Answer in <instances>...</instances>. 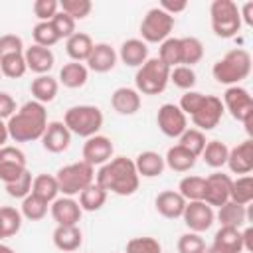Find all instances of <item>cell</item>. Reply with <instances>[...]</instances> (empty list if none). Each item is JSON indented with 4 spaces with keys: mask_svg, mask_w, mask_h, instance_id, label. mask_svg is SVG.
<instances>
[{
    "mask_svg": "<svg viewBox=\"0 0 253 253\" xmlns=\"http://www.w3.org/2000/svg\"><path fill=\"white\" fill-rule=\"evenodd\" d=\"M24 59L30 71H34L36 75H49V71L53 69L55 63V55L49 47H42L32 43L30 47L24 49Z\"/></svg>",
    "mask_w": 253,
    "mask_h": 253,
    "instance_id": "obj_19",
    "label": "cell"
},
{
    "mask_svg": "<svg viewBox=\"0 0 253 253\" xmlns=\"http://www.w3.org/2000/svg\"><path fill=\"white\" fill-rule=\"evenodd\" d=\"M182 219L186 223V227L194 233H204L208 231L213 221H215V211L211 206H208L204 200H198V202H186V208H184V213H182Z\"/></svg>",
    "mask_w": 253,
    "mask_h": 253,
    "instance_id": "obj_11",
    "label": "cell"
},
{
    "mask_svg": "<svg viewBox=\"0 0 253 253\" xmlns=\"http://www.w3.org/2000/svg\"><path fill=\"white\" fill-rule=\"evenodd\" d=\"M140 103H142L140 93L132 87H117L111 95V107L119 115H125V117H130V115L138 113Z\"/></svg>",
    "mask_w": 253,
    "mask_h": 253,
    "instance_id": "obj_21",
    "label": "cell"
},
{
    "mask_svg": "<svg viewBox=\"0 0 253 253\" xmlns=\"http://www.w3.org/2000/svg\"><path fill=\"white\" fill-rule=\"evenodd\" d=\"M202 101H204V93H200V91H186L184 95H182V99H180V109H182V113L186 115V117H192L194 113H196V109L202 105Z\"/></svg>",
    "mask_w": 253,
    "mask_h": 253,
    "instance_id": "obj_52",
    "label": "cell"
},
{
    "mask_svg": "<svg viewBox=\"0 0 253 253\" xmlns=\"http://www.w3.org/2000/svg\"><path fill=\"white\" fill-rule=\"evenodd\" d=\"M89 79V69L85 63L69 61L59 69V83L67 89H79L87 83Z\"/></svg>",
    "mask_w": 253,
    "mask_h": 253,
    "instance_id": "obj_29",
    "label": "cell"
},
{
    "mask_svg": "<svg viewBox=\"0 0 253 253\" xmlns=\"http://www.w3.org/2000/svg\"><path fill=\"white\" fill-rule=\"evenodd\" d=\"M204 190H206V178L204 176H184L178 184V194L186 202H198L204 200Z\"/></svg>",
    "mask_w": 253,
    "mask_h": 253,
    "instance_id": "obj_36",
    "label": "cell"
},
{
    "mask_svg": "<svg viewBox=\"0 0 253 253\" xmlns=\"http://www.w3.org/2000/svg\"><path fill=\"white\" fill-rule=\"evenodd\" d=\"M176 247H178V253H204L206 251V241L200 233L188 231V233L180 235Z\"/></svg>",
    "mask_w": 253,
    "mask_h": 253,
    "instance_id": "obj_47",
    "label": "cell"
},
{
    "mask_svg": "<svg viewBox=\"0 0 253 253\" xmlns=\"http://www.w3.org/2000/svg\"><path fill=\"white\" fill-rule=\"evenodd\" d=\"M26 170V154L18 146L6 144L0 148V180L4 186L16 182Z\"/></svg>",
    "mask_w": 253,
    "mask_h": 253,
    "instance_id": "obj_13",
    "label": "cell"
},
{
    "mask_svg": "<svg viewBox=\"0 0 253 253\" xmlns=\"http://www.w3.org/2000/svg\"><path fill=\"white\" fill-rule=\"evenodd\" d=\"M239 16H241V24L253 26V2H245L239 8Z\"/></svg>",
    "mask_w": 253,
    "mask_h": 253,
    "instance_id": "obj_55",
    "label": "cell"
},
{
    "mask_svg": "<svg viewBox=\"0 0 253 253\" xmlns=\"http://www.w3.org/2000/svg\"><path fill=\"white\" fill-rule=\"evenodd\" d=\"M132 162H134V168H136L138 176H142V178H156V176H160V174L164 172V168H166L164 156L158 154V152H154V150H144V152H140Z\"/></svg>",
    "mask_w": 253,
    "mask_h": 253,
    "instance_id": "obj_25",
    "label": "cell"
},
{
    "mask_svg": "<svg viewBox=\"0 0 253 253\" xmlns=\"http://www.w3.org/2000/svg\"><path fill=\"white\" fill-rule=\"evenodd\" d=\"M251 73V53L243 47L229 49L221 59H217L211 67V75L217 83L223 85H239Z\"/></svg>",
    "mask_w": 253,
    "mask_h": 253,
    "instance_id": "obj_3",
    "label": "cell"
},
{
    "mask_svg": "<svg viewBox=\"0 0 253 253\" xmlns=\"http://www.w3.org/2000/svg\"><path fill=\"white\" fill-rule=\"evenodd\" d=\"M32 10L40 22H51V18L59 12V2L57 0H36Z\"/></svg>",
    "mask_w": 253,
    "mask_h": 253,
    "instance_id": "obj_50",
    "label": "cell"
},
{
    "mask_svg": "<svg viewBox=\"0 0 253 253\" xmlns=\"http://www.w3.org/2000/svg\"><path fill=\"white\" fill-rule=\"evenodd\" d=\"M125 253H162V245L158 239L142 235V237H132L126 241Z\"/></svg>",
    "mask_w": 253,
    "mask_h": 253,
    "instance_id": "obj_45",
    "label": "cell"
},
{
    "mask_svg": "<svg viewBox=\"0 0 253 253\" xmlns=\"http://www.w3.org/2000/svg\"><path fill=\"white\" fill-rule=\"evenodd\" d=\"M51 26H53L55 34L59 36V40H63V38L67 40V38H71L75 34V20L69 18L67 14H63L61 10L51 18Z\"/></svg>",
    "mask_w": 253,
    "mask_h": 253,
    "instance_id": "obj_49",
    "label": "cell"
},
{
    "mask_svg": "<svg viewBox=\"0 0 253 253\" xmlns=\"http://www.w3.org/2000/svg\"><path fill=\"white\" fill-rule=\"evenodd\" d=\"M225 164H227L229 172H233V174H239V176L249 174L253 170V140L247 138V140L239 142L237 146L229 148Z\"/></svg>",
    "mask_w": 253,
    "mask_h": 253,
    "instance_id": "obj_18",
    "label": "cell"
},
{
    "mask_svg": "<svg viewBox=\"0 0 253 253\" xmlns=\"http://www.w3.org/2000/svg\"><path fill=\"white\" fill-rule=\"evenodd\" d=\"M251 237H253V229H251V227H247L245 231H241V239H243V251H253Z\"/></svg>",
    "mask_w": 253,
    "mask_h": 253,
    "instance_id": "obj_56",
    "label": "cell"
},
{
    "mask_svg": "<svg viewBox=\"0 0 253 253\" xmlns=\"http://www.w3.org/2000/svg\"><path fill=\"white\" fill-rule=\"evenodd\" d=\"M59 10L77 22V20H85L91 14L93 4H91V0H61Z\"/></svg>",
    "mask_w": 253,
    "mask_h": 253,
    "instance_id": "obj_44",
    "label": "cell"
},
{
    "mask_svg": "<svg viewBox=\"0 0 253 253\" xmlns=\"http://www.w3.org/2000/svg\"><path fill=\"white\" fill-rule=\"evenodd\" d=\"M103 121V111L95 105H73L63 115V125L69 128V132L83 138L99 134Z\"/></svg>",
    "mask_w": 253,
    "mask_h": 253,
    "instance_id": "obj_4",
    "label": "cell"
},
{
    "mask_svg": "<svg viewBox=\"0 0 253 253\" xmlns=\"http://www.w3.org/2000/svg\"><path fill=\"white\" fill-rule=\"evenodd\" d=\"M180 45H182V65L192 67V65L202 61V57H204V43L198 38H194V36L180 38Z\"/></svg>",
    "mask_w": 253,
    "mask_h": 253,
    "instance_id": "obj_38",
    "label": "cell"
},
{
    "mask_svg": "<svg viewBox=\"0 0 253 253\" xmlns=\"http://www.w3.org/2000/svg\"><path fill=\"white\" fill-rule=\"evenodd\" d=\"M210 22L213 34L221 40H229L237 36V32L243 26L239 16V6L233 0H213L210 4Z\"/></svg>",
    "mask_w": 253,
    "mask_h": 253,
    "instance_id": "obj_6",
    "label": "cell"
},
{
    "mask_svg": "<svg viewBox=\"0 0 253 253\" xmlns=\"http://www.w3.org/2000/svg\"><path fill=\"white\" fill-rule=\"evenodd\" d=\"M227 154H229V148H227L225 142H221V140H208L200 156L204 158V162L210 168H221L227 162Z\"/></svg>",
    "mask_w": 253,
    "mask_h": 253,
    "instance_id": "obj_34",
    "label": "cell"
},
{
    "mask_svg": "<svg viewBox=\"0 0 253 253\" xmlns=\"http://www.w3.org/2000/svg\"><path fill=\"white\" fill-rule=\"evenodd\" d=\"M213 245L223 247L229 253H241L243 251V239H241V229L237 227H219L213 235Z\"/></svg>",
    "mask_w": 253,
    "mask_h": 253,
    "instance_id": "obj_33",
    "label": "cell"
},
{
    "mask_svg": "<svg viewBox=\"0 0 253 253\" xmlns=\"http://www.w3.org/2000/svg\"><path fill=\"white\" fill-rule=\"evenodd\" d=\"M32 38H34V43L36 45H42V47H49L55 45L59 42V36L55 34L51 22H38L32 30Z\"/></svg>",
    "mask_w": 253,
    "mask_h": 253,
    "instance_id": "obj_43",
    "label": "cell"
},
{
    "mask_svg": "<svg viewBox=\"0 0 253 253\" xmlns=\"http://www.w3.org/2000/svg\"><path fill=\"white\" fill-rule=\"evenodd\" d=\"M117 55L125 65L138 69L148 59V45L138 38H130V40L123 42V45H121Z\"/></svg>",
    "mask_w": 253,
    "mask_h": 253,
    "instance_id": "obj_24",
    "label": "cell"
},
{
    "mask_svg": "<svg viewBox=\"0 0 253 253\" xmlns=\"http://www.w3.org/2000/svg\"><path fill=\"white\" fill-rule=\"evenodd\" d=\"M24 42L16 34H4L0 36V57L10 55V53H24Z\"/></svg>",
    "mask_w": 253,
    "mask_h": 253,
    "instance_id": "obj_51",
    "label": "cell"
},
{
    "mask_svg": "<svg viewBox=\"0 0 253 253\" xmlns=\"http://www.w3.org/2000/svg\"><path fill=\"white\" fill-rule=\"evenodd\" d=\"M16 111L18 107H16L14 97L6 91H0V121H8Z\"/></svg>",
    "mask_w": 253,
    "mask_h": 253,
    "instance_id": "obj_53",
    "label": "cell"
},
{
    "mask_svg": "<svg viewBox=\"0 0 253 253\" xmlns=\"http://www.w3.org/2000/svg\"><path fill=\"white\" fill-rule=\"evenodd\" d=\"M215 219L223 227H237V229H241L247 223V206H239V204L227 200L223 206L217 208Z\"/></svg>",
    "mask_w": 253,
    "mask_h": 253,
    "instance_id": "obj_26",
    "label": "cell"
},
{
    "mask_svg": "<svg viewBox=\"0 0 253 253\" xmlns=\"http://www.w3.org/2000/svg\"><path fill=\"white\" fill-rule=\"evenodd\" d=\"M174 30V16L166 14L162 8H150L140 22V36L144 43H162L170 38Z\"/></svg>",
    "mask_w": 253,
    "mask_h": 253,
    "instance_id": "obj_8",
    "label": "cell"
},
{
    "mask_svg": "<svg viewBox=\"0 0 253 253\" xmlns=\"http://www.w3.org/2000/svg\"><path fill=\"white\" fill-rule=\"evenodd\" d=\"M0 253H16L12 247H8V245H4L2 241H0Z\"/></svg>",
    "mask_w": 253,
    "mask_h": 253,
    "instance_id": "obj_59",
    "label": "cell"
},
{
    "mask_svg": "<svg viewBox=\"0 0 253 253\" xmlns=\"http://www.w3.org/2000/svg\"><path fill=\"white\" fill-rule=\"evenodd\" d=\"M0 71L4 77H10V79L24 77V73L28 71L24 53H10V55L0 57Z\"/></svg>",
    "mask_w": 253,
    "mask_h": 253,
    "instance_id": "obj_40",
    "label": "cell"
},
{
    "mask_svg": "<svg viewBox=\"0 0 253 253\" xmlns=\"http://www.w3.org/2000/svg\"><path fill=\"white\" fill-rule=\"evenodd\" d=\"M105 202H107V192L95 182L79 194V208L83 211H99L105 206Z\"/></svg>",
    "mask_w": 253,
    "mask_h": 253,
    "instance_id": "obj_35",
    "label": "cell"
},
{
    "mask_svg": "<svg viewBox=\"0 0 253 253\" xmlns=\"http://www.w3.org/2000/svg\"><path fill=\"white\" fill-rule=\"evenodd\" d=\"M53 245L63 253H73L83 243V233L79 225H57L51 233Z\"/></svg>",
    "mask_w": 253,
    "mask_h": 253,
    "instance_id": "obj_23",
    "label": "cell"
},
{
    "mask_svg": "<svg viewBox=\"0 0 253 253\" xmlns=\"http://www.w3.org/2000/svg\"><path fill=\"white\" fill-rule=\"evenodd\" d=\"M95 184H99L107 194L111 192L117 196H132L138 190L140 176L130 158L113 156L95 174Z\"/></svg>",
    "mask_w": 253,
    "mask_h": 253,
    "instance_id": "obj_1",
    "label": "cell"
},
{
    "mask_svg": "<svg viewBox=\"0 0 253 253\" xmlns=\"http://www.w3.org/2000/svg\"><path fill=\"white\" fill-rule=\"evenodd\" d=\"M229 188H231V176L223 172H213L206 176V190H204V202L211 208H219L229 200Z\"/></svg>",
    "mask_w": 253,
    "mask_h": 253,
    "instance_id": "obj_15",
    "label": "cell"
},
{
    "mask_svg": "<svg viewBox=\"0 0 253 253\" xmlns=\"http://www.w3.org/2000/svg\"><path fill=\"white\" fill-rule=\"evenodd\" d=\"M206 142H208L206 140V134L202 130H198V128H186L180 134V138H178V144L184 146L186 150H190L194 156H200L202 154Z\"/></svg>",
    "mask_w": 253,
    "mask_h": 253,
    "instance_id": "obj_42",
    "label": "cell"
},
{
    "mask_svg": "<svg viewBox=\"0 0 253 253\" xmlns=\"http://www.w3.org/2000/svg\"><path fill=\"white\" fill-rule=\"evenodd\" d=\"M158 8H162L166 14L174 16V14H178V12H184V10L188 8V2H172V0H162Z\"/></svg>",
    "mask_w": 253,
    "mask_h": 253,
    "instance_id": "obj_54",
    "label": "cell"
},
{
    "mask_svg": "<svg viewBox=\"0 0 253 253\" xmlns=\"http://www.w3.org/2000/svg\"><path fill=\"white\" fill-rule=\"evenodd\" d=\"M229 200L239 204V206H249L251 204V200H253V178H251V174L237 176L235 180H231Z\"/></svg>",
    "mask_w": 253,
    "mask_h": 253,
    "instance_id": "obj_32",
    "label": "cell"
},
{
    "mask_svg": "<svg viewBox=\"0 0 253 253\" xmlns=\"http://www.w3.org/2000/svg\"><path fill=\"white\" fill-rule=\"evenodd\" d=\"M158 59L168 65L170 69L176 65H182V45H180V38H168L160 43L158 47Z\"/></svg>",
    "mask_w": 253,
    "mask_h": 253,
    "instance_id": "obj_39",
    "label": "cell"
},
{
    "mask_svg": "<svg viewBox=\"0 0 253 253\" xmlns=\"http://www.w3.org/2000/svg\"><path fill=\"white\" fill-rule=\"evenodd\" d=\"M22 213L12 206H0V221L4 229V237H14L22 229Z\"/></svg>",
    "mask_w": 253,
    "mask_h": 253,
    "instance_id": "obj_41",
    "label": "cell"
},
{
    "mask_svg": "<svg viewBox=\"0 0 253 253\" xmlns=\"http://www.w3.org/2000/svg\"><path fill=\"white\" fill-rule=\"evenodd\" d=\"M57 91H59V81L53 79L51 75H38L36 79H32L30 93H32L34 101H38L42 105L51 103L57 97Z\"/></svg>",
    "mask_w": 253,
    "mask_h": 253,
    "instance_id": "obj_27",
    "label": "cell"
},
{
    "mask_svg": "<svg viewBox=\"0 0 253 253\" xmlns=\"http://www.w3.org/2000/svg\"><path fill=\"white\" fill-rule=\"evenodd\" d=\"M32 174H30V170H26L16 182H12V184H6L4 188H6V194L10 196V198H20V200H24L28 194H32Z\"/></svg>",
    "mask_w": 253,
    "mask_h": 253,
    "instance_id": "obj_48",
    "label": "cell"
},
{
    "mask_svg": "<svg viewBox=\"0 0 253 253\" xmlns=\"http://www.w3.org/2000/svg\"><path fill=\"white\" fill-rule=\"evenodd\" d=\"M156 125L160 132L168 138H180V134L188 128V117L174 103H164L156 113Z\"/></svg>",
    "mask_w": 253,
    "mask_h": 253,
    "instance_id": "obj_9",
    "label": "cell"
},
{
    "mask_svg": "<svg viewBox=\"0 0 253 253\" xmlns=\"http://www.w3.org/2000/svg\"><path fill=\"white\" fill-rule=\"evenodd\" d=\"M154 208H156V211L162 217H166V219H178L184 213L186 200L178 194V190H164V192H160L156 196Z\"/></svg>",
    "mask_w": 253,
    "mask_h": 253,
    "instance_id": "obj_22",
    "label": "cell"
},
{
    "mask_svg": "<svg viewBox=\"0 0 253 253\" xmlns=\"http://www.w3.org/2000/svg\"><path fill=\"white\" fill-rule=\"evenodd\" d=\"M32 194L45 200L47 204H51L57 194H59V186H57V180L55 176L51 174H38L34 180H32Z\"/></svg>",
    "mask_w": 253,
    "mask_h": 253,
    "instance_id": "obj_31",
    "label": "cell"
},
{
    "mask_svg": "<svg viewBox=\"0 0 253 253\" xmlns=\"http://www.w3.org/2000/svg\"><path fill=\"white\" fill-rule=\"evenodd\" d=\"M170 83V67L158 57H148L134 73V89L140 95H158Z\"/></svg>",
    "mask_w": 253,
    "mask_h": 253,
    "instance_id": "obj_5",
    "label": "cell"
},
{
    "mask_svg": "<svg viewBox=\"0 0 253 253\" xmlns=\"http://www.w3.org/2000/svg\"><path fill=\"white\" fill-rule=\"evenodd\" d=\"M204 253H229V251H225L223 247H219V245H210V247H206V251Z\"/></svg>",
    "mask_w": 253,
    "mask_h": 253,
    "instance_id": "obj_58",
    "label": "cell"
},
{
    "mask_svg": "<svg viewBox=\"0 0 253 253\" xmlns=\"http://www.w3.org/2000/svg\"><path fill=\"white\" fill-rule=\"evenodd\" d=\"M40 140H42L43 150H47L51 154H59V152L69 148L71 132L63 125V121H51V123H47V126H45V130H43Z\"/></svg>",
    "mask_w": 253,
    "mask_h": 253,
    "instance_id": "obj_16",
    "label": "cell"
},
{
    "mask_svg": "<svg viewBox=\"0 0 253 253\" xmlns=\"http://www.w3.org/2000/svg\"><path fill=\"white\" fill-rule=\"evenodd\" d=\"M55 180L59 186V192L67 198L79 196L87 186L95 182V168L83 160L67 164L55 172Z\"/></svg>",
    "mask_w": 253,
    "mask_h": 253,
    "instance_id": "obj_7",
    "label": "cell"
},
{
    "mask_svg": "<svg viewBox=\"0 0 253 253\" xmlns=\"http://www.w3.org/2000/svg\"><path fill=\"white\" fill-rule=\"evenodd\" d=\"M0 77H2V71H0Z\"/></svg>",
    "mask_w": 253,
    "mask_h": 253,
    "instance_id": "obj_61",
    "label": "cell"
},
{
    "mask_svg": "<svg viewBox=\"0 0 253 253\" xmlns=\"http://www.w3.org/2000/svg\"><path fill=\"white\" fill-rule=\"evenodd\" d=\"M117 59H119V55H117L115 47L111 43H107V42H101V43L93 45V49H91V53H89L85 63H87L89 71L107 73L117 65Z\"/></svg>",
    "mask_w": 253,
    "mask_h": 253,
    "instance_id": "obj_20",
    "label": "cell"
},
{
    "mask_svg": "<svg viewBox=\"0 0 253 253\" xmlns=\"http://www.w3.org/2000/svg\"><path fill=\"white\" fill-rule=\"evenodd\" d=\"M170 81L184 91H192L196 85V71L186 65H176L170 69Z\"/></svg>",
    "mask_w": 253,
    "mask_h": 253,
    "instance_id": "obj_46",
    "label": "cell"
},
{
    "mask_svg": "<svg viewBox=\"0 0 253 253\" xmlns=\"http://www.w3.org/2000/svg\"><path fill=\"white\" fill-rule=\"evenodd\" d=\"M10 134H8V126H6V121H0V148L6 146Z\"/></svg>",
    "mask_w": 253,
    "mask_h": 253,
    "instance_id": "obj_57",
    "label": "cell"
},
{
    "mask_svg": "<svg viewBox=\"0 0 253 253\" xmlns=\"http://www.w3.org/2000/svg\"><path fill=\"white\" fill-rule=\"evenodd\" d=\"M221 103H223V109L229 111V115L239 123H243L247 117L253 115V99L245 87H239V85L227 87Z\"/></svg>",
    "mask_w": 253,
    "mask_h": 253,
    "instance_id": "obj_12",
    "label": "cell"
},
{
    "mask_svg": "<svg viewBox=\"0 0 253 253\" xmlns=\"http://www.w3.org/2000/svg\"><path fill=\"white\" fill-rule=\"evenodd\" d=\"M2 239H6V237H4V229H2V221H0V241Z\"/></svg>",
    "mask_w": 253,
    "mask_h": 253,
    "instance_id": "obj_60",
    "label": "cell"
},
{
    "mask_svg": "<svg viewBox=\"0 0 253 253\" xmlns=\"http://www.w3.org/2000/svg\"><path fill=\"white\" fill-rule=\"evenodd\" d=\"M8 134L14 142H32L40 140L47 126V111L45 105L38 101H26L18 111L6 121Z\"/></svg>",
    "mask_w": 253,
    "mask_h": 253,
    "instance_id": "obj_2",
    "label": "cell"
},
{
    "mask_svg": "<svg viewBox=\"0 0 253 253\" xmlns=\"http://www.w3.org/2000/svg\"><path fill=\"white\" fill-rule=\"evenodd\" d=\"M223 111L225 109H223V103H221L219 97L204 95L202 105L196 109V113L190 119H192V123H194V126L198 130L206 132V130H211V128H215L219 125V121L223 117Z\"/></svg>",
    "mask_w": 253,
    "mask_h": 253,
    "instance_id": "obj_10",
    "label": "cell"
},
{
    "mask_svg": "<svg viewBox=\"0 0 253 253\" xmlns=\"http://www.w3.org/2000/svg\"><path fill=\"white\" fill-rule=\"evenodd\" d=\"M113 152H115V146H113V140L105 134H95V136H89L85 138L83 142V162L91 164L93 168L95 166H103L105 162H109L113 158Z\"/></svg>",
    "mask_w": 253,
    "mask_h": 253,
    "instance_id": "obj_14",
    "label": "cell"
},
{
    "mask_svg": "<svg viewBox=\"0 0 253 253\" xmlns=\"http://www.w3.org/2000/svg\"><path fill=\"white\" fill-rule=\"evenodd\" d=\"M196 160L198 156H194L190 150H186L184 146L180 144H174L166 150V156H164V164L174 170V172H188L196 166Z\"/></svg>",
    "mask_w": 253,
    "mask_h": 253,
    "instance_id": "obj_30",
    "label": "cell"
},
{
    "mask_svg": "<svg viewBox=\"0 0 253 253\" xmlns=\"http://www.w3.org/2000/svg\"><path fill=\"white\" fill-rule=\"evenodd\" d=\"M93 45H95V42L91 40V36L83 34V32H75L71 38L65 40V51L71 57V61H77V63L87 61Z\"/></svg>",
    "mask_w": 253,
    "mask_h": 253,
    "instance_id": "obj_28",
    "label": "cell"
},
{
    "mask_svg": "<svg viewBox=\"0 0 253 253\" xmlns=\"http://www.w3.org/2000/svg\"><path fill=\"white\" fill-rule=\"evenodd\" d=\"M47 208L49 204L34 194H28L24 200H22V206H20V213L22 217H26L28 221H40L47 215Z\"/></svg>",
    "mask_w": 253,
    "mask_h": 253,
    "instance_id": "obj_37",
    "label": "cell"
},
{
    "mask_svg": "<svg viewBox=\"0 0 253 253\" xmlns=\"http://www.w3.org/2000/svg\"><path fill=\"white\" fill-rule=\"evenodd\" d=\"M49 213L57 225H77L81 219L83 210L79 208V202L73 198H55L49 206Z\"/></svg>",
    "mask_w": 253,
    "mask_h": 253,
    "instance_id": "obj_17",
    "label": "cell"
}]
</instances>
